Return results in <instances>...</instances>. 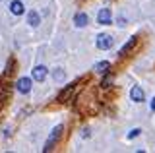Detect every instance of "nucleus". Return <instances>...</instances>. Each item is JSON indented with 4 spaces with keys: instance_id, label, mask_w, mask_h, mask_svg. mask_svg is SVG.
I'll return each instance as SVG.
<instances>
[{
    "instance_id": "nucleus-1",
    "label": "nucleus",
    "mask_w": 155,
    "mask_h": 153,
    "mask_svg": "<svg viewBox=\"0 0 155 153\" xmlns=\"http://www.w3.org/2000/svg\"><path fill=\"white\" fill-rule=\"evenodd\" d=\"M62 130H64V128H62V124H58L54 130L51 132V136H48V140L45 143V147H43V151H52V149H54L56 142L60 140V136H62Z\"/></svg>"
},
{
    "instance_id": "nucleus-2",
    "label": "nucleus",
    "mask_w": 155,
    "mask_h": 153,
    "mask_svg": "<svg viewBox=\"0 0 155 153\" xmlns=\"http://www.w3.org/2000/svg\"><path fill=\"white\" fill-rule=\"evenodd\" d=\"M113 45H114V39H113L110 35H99V37H97V49L109 50Z\"/></svg>"
},
{
    "instance_id": "nucleus-3",
    "label": "nucleus",
    "mask_w": 155,
    "mask_h": 153,
    "mask_svg": "<svg viewBox=\"0 0 155 153\" xmlns=\"http://www.w3.org/2000/svg\"><path fill=\"white\" fill-rule=\"evenodd\" d=\"M16 89L19 93H29L31 91V78H19L18 80V83H16Z\"/></svg>"
},
{
    "instance_id": "nucleus-4",
    "label": "nucleus",
    "mask_w": 155,
    "mask_h": 153,
    "mask_svg": "<svg viewBox=\"0 0 155 153\" xmlns=\"http://www.w3.org/2000/svg\"><path fill=\"white\" fill-rule=\"evenodd\" d=\"M74 89H76V83H72V85H66L64 89H62L60 93H58V97H56V101L58 103H66L68 99H70V95L74 93Z\"/></svg>"
},
{
    "instance_id": "nucleus-5",
    "label": "nucleus",
    "mask_w": 155,
    "mask_h": 153,
    "mask_svg": "<svg viewBox=\"0 0 155 153\" xmlns=\"http://www.w3.org/2000/svg\"><path fill=\"white\" fill-rule=\"evenodd\" d=\"M97 21H99L101 25H110V10L109 8L99 10V14H97Z\"/></svg>"
},
{
    "instance_id": "nucleus-6",
    "label": "nucleus",
    "mask_w": 155,
    "mask_h": 153,
    "mask_svg": "<svg viewBox=\"0 0 155 153\" xmlns=\"http://www.w3.org/2000/svg\"><path fill=\"white\" fill-rule=\"evenodd\" d=\"M130 99H132L134 103H142L143 99H145V95H143V91H142V87L134 85V87L130 89Z\"/></svg>"
},
{
    "instance_id": "nucleus-7",
    "label": "nucleus",
    "mask_w": 155,
    "mask_h": 153,
    "mask_svg": "<svg viewBox=\"0 0 155 153\" xmlns=\"http://www.w3.org/2000/svg\"><path fill=\"white\" fill-rule=\"evenodd\" d=\"M47 74H48V72H47V68L43 64L33 68V80H37V82H43V80L47 78Z\"/></svg>"
},
{
    "instance_id": "nucleus-8",
    "label": "nucleus",
    "mask_w": 155,
    "mask_h": 153,
    "mask_svg": "<svg viewBox=\"0 0 155 153\" xmlns=\"http://www.w3.org/2000/svg\"><path fill=\"white\" fill-rule=\"evenodd\" d=\"M136 43H138V37H132V39H130V41H128V43H126V45L122 47V49L118 50V56H126V54H128V52H130V50H132L134 47H136Z\"/></svg>"
},
{
    "instance_id": "nucleus-9",
    "label": "nucleus",
    "mask_w": 155,
    "mask_h": 153,
    "mask_svg": "<svg viewBox=\"0 0 155 153\" xmlns=\"http://www.w3.org/2000/svg\"><path fill=\"white\" fill-rule=\"evenodd\" d=\"M74 23L78 27H85L87 23H89V16L84 12H80V14H76V18H74Z\"/></svg>"
},
{
    "instance_id": "nucleus-10",
    "label": "nucleus",
    "mask_w": 155,
    "mask_h": 153,
    "mask_svg": "<svg viewBox=\"0 0 155 153\" xmlns=\"http://www.w3.org/2000/svg\"><path fill=\"white\" fill-rule=\"evenodd\" d=\"M10 12H12L14 16H21L23 14V4L19 2V0H14V2L10 4Z\"/></svg>"
},
{
    "instance_id": "nucleus-11",
    "label": "nucleus",
    "mask_w": 155,
    "mask_h": 153,
    "mask_svg": "<svg viewBox=\"0 0 155 153\" xmlns=\"http://www.w3.org/2000/svg\"><path fill=\"white\" fill-rule=\"evenodd\" d=\"M27 21H29V25H31V27H37L39 23H41V18H39V14L35 10H31V12H29V16H27Z\"/></svg>"
},
{
    "instance_id": "nucleus-12",
    "label": "nucleus",
    "mask_w": 155,
    "mask_h": 153,
    "mask_svg": "<svg viewBox=\"0 0 155 153\" xmlns=\"http://www.w3.org/2000/svg\"><path fill=\"white\" fill-rule=\"evenodd\" d=\"M109 62H97V64H95V72H99V74H107V72H109Z\"/></svg>"
},
{
    "instance_id": "nucleus-13",
    "label": "nucleus",
    "mask_w": 155,
    "mask_h": 153,
    "mask_svg": "<svg viewBox=\"0 0 155 153\" xmlns=\"http://www.w3.org/2000/svg\"><path fill=\"white\" fill-rule=\"evenodd\" d=\"M52 78H54V82H64L66 74L62 70H54V72H52Z\"/></svg>"
},
{
    "instance_id": "nucleus-14",
    "label": "nucleus",
    "mask_w": 155,
    "mask_h": 153,
    "mask_svg": "<svg viewBox=\"0 0 155 153\" xmlns=\"http://www.w3.org/2000/svg\"><path fill=\"white\" fill-rule=\"evenodd\" d=\"M110 82H113V78H110V76H107V78L103 80V82H101V85H103V87H109V85H110Z\"/></svg>"
},
{
    "instance_id": "nucleus-15",
    "label": "nucleus",
    "mask_w": 155,
    "mask_h": 153,
    "mask_svg": "<svg viewBox=\"0 0 155 153\" xmlns=\"http://www.w3.org/2000/svg\"><path fill=\"white\" fill-rule=\"evenodd\" d=\"M12 72H14V60H10L8 62V68H6V76H10Z\"/></svg>"
},
{
    "instance_id": "nucleus-16",
    "label": "nucleus",
    "mask_w": 155,
    "mask_h": 153,
    "mask_svg": "<svg viewBox=\"0 0 155 153\" xmlns=\"http://www.w3.org/2000/svg\"><path fill=\"white\" fill-rule=\"evenodd\" d=\"M140 132H142V130H140V128H136V130H132V132L128 134V138H130V140H132V138H136V136H140Z\"/></svg>"
},
{
    "instance_id": "nucleus-17",
    "label": "nucleus",
    "mask_w": 155,
    "mask_h": 153,
    "mask_svg": "<svg viewBox=\"0 0 155 153\" xmlns=\"http://www.w3.org/2000/svg\"><path fill=\"white\" fill-rule=\"evenodd\" d=\"M151 111H153V112H155V97H153V99H151Z\"/></svg>"
},
{
    "instance_id": "nucleus-18",
    "label": "nucleus",
    "mask_w": 155,
    "mask_h": 153,
    "mask_svg": "<svg viewBox=\"0 0 155 153\" xmlns=\"http://www.w3.org/2000/svg\"><path fill=\"white\" fill-rule=\"evenodd\" d=\"M4 107V99H0V109H2Z\"/></svg>"
}]
</instances>
